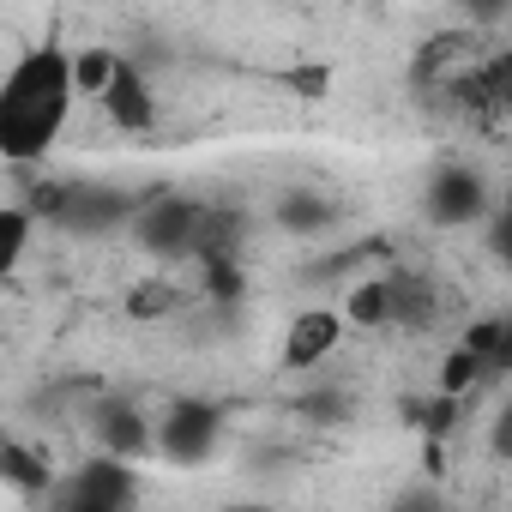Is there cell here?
I'll use <instances>...</instances> for the list:
<instances>
[{
  "label": "cell",
  "instance_id": "cell-1",
  "mask_svg": "<svg viewBox=\"0 0 512 512\" xmlns=\"http://www.w3.org/2000/svg\"><path fill=\"white\" fill-rule=\"evenodd\" d=\"M73 55L61 43H37L13 61V73L0 79V157L7 163H37L67 115H73Z\"/></svg>",
  "mask_w": 512,
  "mask_h": 512
},
{
  "label": "cell",
  "instance_id": "cell-2",
  "mask_svg": "<svg viewBox=\"0 0 512 512\" xmlns=\"http://www.w3.org/2000/svg\"><path fill=\"white\" fill-rule=\"evenodd\" d=\"M199 217H205V205H193V199L157 187V193H145V199L133 205L127 229H133V241H139L145 253H157V260H175V253H193Z\"/></svg>",
  "mask_w": 512,
  "mask_h": 512
},
{
  "label": "cell",
  "instance_id": "cell-3",
  "mask_svg": "<svg viewBox=\"0 0 512 512\" xmlns=\"http://www.w3.org/2000/svg\"><path fill=\"white\" fill-rule=\"evenodd\" d=\"M217 434H223V410L211 398H175L163 428H157V446L175 464H205L217 452Z\"/></svg>",
  "mask_w": 512,
  "mask_h": 512
},
{
  "label": "cell",
  "instance_id": "cell-4",
  "mask_svg": "<svg viewBox=\"0 0 512 512\" xmlns=\"http://www.w3.org/2000/svg\"><path fill=\"white\" fill-rule=\"evenodd\" d=\"M428 217L440 223V229H470V223H482L488 217V181L470 169V163H446V169H434V181H428Z\"/></svg>",
  "mask_w": 512,
  "mask_h": 512
},
{
  "label": "cell",
  "instance_id": "cell-5",
  "mask_svg": "<svg viewBox=\"0 0 512 512\" xmlns=\"http://www.w3.org/2000/svg\"><path fill=\"white\" fill-rule=\"evenodd\" d=\"M133 205H139V199L121 193V187H61L55 223L73 229V235H115V229H127Z\"/></svg>",
  "mask_w": 512,
  "mask_h": 512
},
{
  "label": "cell",
  "instance_id": "cell-6",
  "mask_svg": "<svg viewBox=\"0 0 512 512\" xmlns=\"http://www.w3.org/2000/svg\"><path fill=\"white\" fill-rule=\"evenodd\" d=\"M67 512H133V464L91 458L67 482Z\"/></svg>",
  "mask_w": 512,
  "mask_h": 512
},
{
  "label": "cell",
  "instance_id": "cell-7",
  "mask_svg": "<svg viewBox=\"0 0 512 512\" xmlns=\"http://www.w3.org/2000/svg\"><path fill=\"white\" fill-rule=\"evenodd\" d=\"M97 103H103V115L121 133H151L157 127V97H151V85H145V73L133 61H115V73H109V85H103Z\"/></svg>",
  "mask_w": 512,
  "mask_h": 512
},
{
  "label": "cell",
  "instance_id": "cell-8",
  "mask_svg": "<svg viewBox=\"0 0 512 512\" xmlns=\"http://www.w3.org/2000/svg\"><path fill=\"white\" fill-rule=\"evenodd\" d=\"M338 338H344V320H338L332 308H308V314H296L290 332H284V368H290V374L320 368V362L338 350Z\"/></svg>",
  "mask_w": 512,
  "mask_h": 512
},
{
  "label": "cell",
  "instance_id": "cell-9",
  "mask_svg": "<svg viewBox=\"0 0 512 512\" xmlns=\"http://www.w3.org/2000/svg\"><path fill=\"white\" fill-rule=\"evenodd\" d=\"M91 428H97V446H103V458H121V464H127V458H139V452L151 446V428H145V416H139L127 398H103Z\"/></svg>",
  "mask_w": 512,
  "mask_h": 512
},
{
  "label": "cell",
  "instance_id": "cell-10",
  "mask_svg": "<svg viewBox=\"0 0 512 512\" xmlns=\"http://www.w3.org/2000/svg\"><path fill=\"white\" fill-rule=\"evenodd\" d=\"M386 284V326H428L434 320V290L422 278H380Z\"/></svg>",
  "mask_w": 512,
  "mask_h": 512
},
{
  "label": "cell",
  "instance_id": "cell-11",
  "mask_svg": "<svg viewBox=\"0 0 512 512\" xmlns=\"http://www.w3.org/2000/svg\"><path fill=\"white\" fill-rule=\"evenodd\" d=\"M0 482L43 494V488L55 482V470H49V458H43V452H31L25 440H0Z\"/></svg>",
  "mask_w": 512,
  "mask_h": 512
},
{
  "label": "cell",
  "instance_id": "cell-12",
  "mask_svg": "<svg viewBox=\"0 0 512 512\" xmlns=\"http://www.w3.org/2000/svg\"><path fill=\"white\" fill-rule=\"evenodd\" d=\"M278 223H284L290 235H320V229L332 223V205H326L320 193H284V199H278Z\"/></svg>",
  "mask_w": 512,
  "mask_h": 512
},
{
  "label": "cell",
  "instance_id": "cell-13",
  "mask_svg": "<svg viewBox=\"0 0 512 512\" xmlns=\"http://www.w3.org/2000/svg\"><path fill=\"white\" fill-rule=\"evenodd\" d=\"M31 229H37V217H31L25 205H0V278H7V272L25 260Z\"/></svg>",
  "mask_w": 512,
  "mask_h": 512
},
{
  "label": "cell",
  "instance_id": "cell-14",
  "mask_svg": "<svg viewBox=\"0 0 512 512\" xmlns=\"http://www.w3.org/2000/svg\"><path fill=\"white\" fill-rule=\"evenodd\" d=\"M115 61H121V55H109V49H79V55H73V91H79V97H103Z\"/></svg>",
  "mask_w": 512,
  "mask_h": 512
},
{
  "label": "cell",
  "instance_id": "cell-15",
  "mask_svg": "<svg viewBox=\"0 0 512 512\" xmlns=\"http://www.w3.org/2000/svg\"><path fill=\"white\" fill-rule=\"evenodd\" d=\"M482 374H488V368H482L470 350H452V356L440 362V398H452V404H458V398H464V392H470Z\"/></svg>",
  "mask_w": 512,
  "mask_h": 512
},
{
  "label": "cell",
  "instance_id": "cell-16",
  "mask_svg": "<svg viewBox=\"0 0 512 512\" xmlns=\"http://www.w3.org/2000/svg\"><path fill=\"white\" fill-rule=\"evenodd\" d=\"M350 320H356V326H386V284H380V278L350 290Z\"/></svg>",
  "mask_w": 512,
  "mask_h": 512
},
{
  "label": "cell",
  "instance_id": "cell-17",
  "mask_svg": "<svg viewBox=\"0 0 512 512\" xmlns=\"http://www.w3.org/2000/svg\"><path fill=\"white\" fill-rule=\"evenodd\" d=\"M392 512H446V500H440V488H428V482H410L404 494H398V506Z\"/></svg>",
  "mask_w": 512,
  "mask_h": 512
}]
</instances>
